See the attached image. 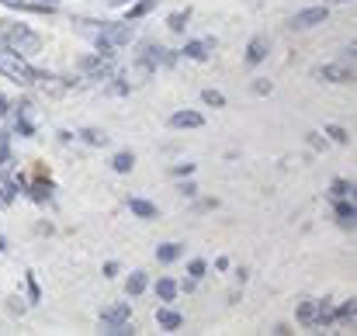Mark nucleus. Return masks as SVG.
<instances>
[{
	"label": "nucleus",
	"mask_w": 357,
	"mask_h": 336,
	"mask_svg": "<svg viewBox=\"0 0 357 336\" xmlns=\"http://www.w3.org/2000/svg\"><path fill=\"white\" fill-rule=\"evenodd\" d=\"M0 46L11 49V53H18V56H35V53H42V39H39L28 25H21V21H0Z\"/></svg>",
	"instance_id": "nucleus-1"
},
{
	"label": "nucleus",
	"mask_w": 357,
	"mask_h": 336,
	"mask_svg": "<svg viewBox=\"0 0 357 336\" xmlns=\"http://www.w3.org/2000/svg\"><path fill=\"white\" fill-rule=\"evenodd\" d=\"M0 73H8L15 84H39V70H32L18 53H11V49H0Z\"/></svg>",
	"instance_id": "nucleus-2"
},
{
	"label": "nucleus",
	"mask_w": 357,
	"mask_h": 336,
	"mask_svg": "<svg viewBox=\"0 0 357 336\" xmlns=\"http://www.w3.org/2000/svg\"><path fill=\"white\" fill-rule=\"evenodd\" d=\"M132 25L129 21H122V25H104L98 35H94V42H98V53L101 56H111V49H118V46H129L132 42Z\"/></svg>",
	"instance_id": "nucleus-3"
},
{
	"label": "nucleus",
	"mask_w": 357,
	"mask_h": 336,
	"mask_svg": "<svg viewBox=\"0 0 357 336\" xmlns=\"http://www.w3.org/2000/svg\"><path fill=\"white\" fill-rule=\"evenodd\" d=\"M132 319V308H129V301H118V305H108V308H101V322L111 329V326H122V322H129Z\"/></svg>",
	"instance_id": "nucleus-4"
},
{
	"label": "nucleus",
	"mask_w": 357,
	"mask_h": 336,
	"mask_svg": "<svg viewBox=\"0 0 357 336\" xmlns=\"http://www.w3.org/2000/svg\"><path fill=\"white\" fill-rule=\"evenodd\" d=\"M322 21H326V8H305V11L295 15L291 28H315V25H322Z\"/></svg>",
	"instance_id": "nucleus-5"
},
{
	"label": "nucleus",
	"mask_w": 357,
	"mask_h": 336,
	"mask_svg": "<svg viewBox=\"0 0 357 336\" xmlns=\"http://www.w3.org/2000/svg\"><path fill=\"white\" fill-rule=\"evenodd\" d=\"M201 125H205V118L198 111H177V115H170V129H201Z\"/></svg>",
	"instance_id": "nucleus-6"
},
{
	"label": "nucleus",
	"mask_w": 357,
	"mask_h": 336,
	"mask_svg": "<svg viewBox=\"0 0 357 336\" xmlns=\"http://www.w3.org/2000/svg\"><path fill=\"white\" fill-rule=\"evenodd\" d=\"M264 59H267V39H264V35H257V39L246 46V63H250V66H257V63H264Z\"/></svg>",
	"instance_id": "nucleus-7"
},
{
	"label": "nucleus",
	"mask_w": 357,
	"mask_h": 336,
	"mask_svg": "<svg viewBox=\"0 0 357 336\" xmlns=\"http://www.w3.org/2000/svg\"><path fill=\"white\" fill-rule=\"evenodd\" d=\"M80 70H84V73H91L94 80H108V77H111V66H108V63H101V59H91V56H87V59H80Z\"/></svg>",
	"instance_id": "nucleus-8"
},
{
	"label": "nucleus",
	"mask_w": 357,
	"mask_h": 336,
	"mask_svg": "<svg viewBox=\"0 0 357 336\" xmlns=\"http://www.w3.org/2000/svg\"><path fill=\"white\" fill-rule=\"evenodd\" d=\"M354 215H357V208H354V201H336V218H340V225L343 229H354Z\"/></svg>",
	"instance_id": "nucleus-9"
},
{
	"label": "nucleus",
	"mask_w": 357,
	"mask_h": 336,
	"mask_svg": "<svg viewBox=\"0 0 357 336\" xmlns=\"http://www.w3.org/2000/svg\"><path fill=\"white\" fill-rule=\"evenodd\" d=\"M177 291H181V288H177L174 277H160V281H156V298H160V301H174Z\"/></svg>",
	"instance_id": "nucleus-10"
},
{
	"label": "nucleus",
	"mask_w": 357,
	"mask_h": 336,
	"mask_svg": "<svg viewBox=\"0 0 357 336\" xmlns=\"http://www.w3.org/2000/svg\"><path fill=\"white\" fill-rule=\"evenodd\" d=\"M156 322H160L163 329H181V326H184V315L174 312V308H160V312H156Z\"/></svg>",
	"instance_id": "nucleus-11"
},
{
	"label": "nucleus",
	"mask_w": 357,
	"mask_h": 336,
	"mask_svg": "<svg viewBox=\"0 0 357 336\" xmlns=\"http://www.w3.org/2000/svg\"><path fill=\"white\" fill-rule=\"evenodd\" d=\"M319 77H322V80H333V84H347L354 73H350V70H343V66H322V70H319Z\"/></svg>",
	"instance_id": "nucleus-12"
},
{
	"label": "nucleus",
	"mask_w": 357,
	"mask_h": 336,
	"mask_svg": "<svg viewBox=\"0 0 357 336\" xmlns=\"http://www.w3.org/2000/svg\"><path fill=\"white\" fill-rule=\"evenodd\" d=\"M129 212L139 215V218H156V205H149V201H143V198H132V201H129Z\"/></svg>",
	"instance_id": "nucleus-13"
},
{
	"label": "nucleus",
	"mask_w": 357,
	"mask_h": 336,
	"mask_svg": "<svg viewBox=\"0 0 357 336\" xmlns=\"http://www.w3.org/2000/svg\"><path fill=\"white\" fill-rule=\"evenodd\" d=\"M181 253H184V246H181V243H163V246L156 250V260H160V263H174Z\"/></svg>",
	"instance_id": "nucleus-14"
},
{
	"label": "nucleus",
	"mask_w": 357,
	"mask_h": 336,
	"mask_svg": "<svg viewBox=\"0 0 357 336\" xmlns=\"http://www.w3.org/2000/svg\"><path fill=\"white\" fill-rule=\"evenodd\" d=\"M208 49H212V42H187V46H184V56L201 63V59H208Z\"/></svg>",
	"instance_id": "nucleus-15"
},
{
	"label": "nucleus",
	"mask_w": 357,
	"mask_h": 336,
	"mask_svg": "<svg viewBox=\"0 0 357 336\" xmlns=\"http://www.w3.org/2000/svg\"><path fill=\"white\" fill-rule=\"evenodd\" d=\"M315 305H319V301H302V305H298V322H302V326H315Z\"/></svg>",
	"instance_id": "nucleus-16"
},
{
	"label": "nucleus",
	"mask_w": 357,
	"mask_h": 336,
	"mask_svg": "<svg viewBox=\"0 0 357 336\" xmlns=\"http://www.w3.org/2000/svg\"><path fill=\"white\" fill-rule=\"evenodd\" d=\"M111 167H115L118 174H129V170L136 167V156H132V153H115V160H111Z\"/></svg>",
	"instance_id": "nucleus-17"
},
{
	"label": "nucleus",
	"mask_w": 357,
	"mask_h": 336,
	"mask_svg": "<svg viewBox=\"0 0 357 336\" xmlns=\"http://www.w3.org/2000/svg\"><path fill=\"white\" fill-rule=\"evenodd\" d=\"M28 194L42 205V201H49V198H53V187H49V184H42V180H35V184H28Z\"/></svg>",
	"instance_id": "nucleus-18"
},
{
	"label": "nucleus",
	"mask_w": 357,
	"mask_h": 336,
	"mask_svg": "<svg viewBox=\"0 0 357 336\" xmlns=\"http://www.w3.org/2000/svg\"><path fill=\"white\" fill-rule=\"evenodd\" d=\"M146 284H149V277H146L143 270L129 274V295H143V291H146Z\"/></svg>",
	"instance_id": "nucleus-19"
},
{
	"label": "nucleus",
	"mask_w": 357,
	"mask_h": 336,
	"mask_svg": "<svg viewBox=\"0 0 357 336\" xmlns=\"http://www.w3.org/2000/svg\"><path fill=\"white\" fill-rule=\"evenodd\" d=\"M187 18H191V11H174V15L167 18L170 32H184V28H187Z\"/></svg>",
	"instance_id": "nucleus-20"
},
{
	"label": "nucleus",
	"mask_w": 357,
	"mask_h": 336,
	"mask_svg": "<svg viewBox=\"0 0 357 336\" xmlns=\"http://www.w3.org/2000/svg\"><path fill=\"white\" fill-rule=\"evenodd\" d=\"M156 4H160V0H139V4L129 11V18H132V21H136V18H146V15H149Z\"/></svg>",
	"instance_id": "nucleus-21"
},
{
	"label": "nucleus",
	"mask_w": 357,
	"mask_h": 336,
	"mask_svg": "<svg viewBox=\"0 0 357 336\" xmlns=\"http://www.w3.org/2000/svg\"><path fill=\"white\" fill-rule=\"evenodd\" d=\"M84 139H87L91 146H108V136H104L101 129H84Z\"/></svg>",
	"instance_id": "nucleus-22"
},
{
	"label": "nucleus",
	"mask_w": 357,
	"mask_h": 336,
	"mask_svg": "<svg viewBox=\"0 0 357 336\" xmlns=\"http://www.w3.org/2000/svg\"><path fill=\"white\" fill-rule=\"evenodd\" d=\"M333 319H336V322H354V301H347V305H340V308L333 312Z\"/></svg>",
	"instance_id": "nucleus-23"
},
{
	"label": "nucleus",
	"mask_w": 357,
	"mask_h": 336,
	"mask_svg": "<svg viewBox=\"0 0 357 336\" xmlns=\"http://www.w3.org/2000/svg\"><path fill=\"white\" fill-rule=\"evenodd\" d=\"M201 101H205V104H212V108H222V104H226V97H222L219 91H205V94H201Z\"/></svg>",
	"instance_id": "nucleus-24"
},
{
	"label": "nucleus",
	"mask_w": 357,
	"mask_h": 336,
	"mask_svg": "<svg viewBox=\"0 0 357 336\" xmlns=\"http://www.w3.org/2000/svg\"><path fill=\"white\" fill-rule=\"evenodd\" d=\"M354 191V184H347V180H333V198H347Z\"/></svg>",
	"instance_id": "nucleus-25"
},
{
	"label": "nucleus",
	"mask_w": 357,
	"mask_h": 336,
	"mask_svg": "<svg viewBox=\"0 0 357 336\" xmlns=\"http://www.w3.org/2000/svg\"><path fill=\"white\" fill-rule=\"evenodd\" d=\"M326 136H329L333 142H347V139H350V136H347V132H343L340 125H329V129H326Z\"/></svg>",
	"instance_id": "nucleus-26"
},
{
	"label": "nucleus",
	"mask_w": 357,
	"mask_h": 336,
	"mask_svg": "<svg viewBox=\"0 0 357 336\" xmlns=\"http://www.w3.org/2000/svg\"><path fill=\"white\" fill-rule=\"evenodd\" d=\"M205 267H208V263H205V260H191V263H187V274H191V277H194V281H198V277H201V274H205Z\"/></svg>",
	"instance_id": "nucleus-27"
},
{
	"label": "nucleus",
	"mask_w": 357,
	"mask_h": 336,
	"mask_svg": "<svg viewBox=\"0 0 357 336\" xmlns=\"http://www.w3.org/2000/svg\"><path fill=\"white\" fill-rule=\"evenodd\" d=\"M11 201H15V194H11V187H8V184H0V208H8Z\"/></svg>",
	"instance_id": "nucleus-28"
},
{
	"label": "nucleus",
	"mask_w": 357,
	"mask_h": 336,
	"mask_svg": "<svg viewBox=\"0 0 357 336\" xmlns=\"http://www.w3.org/2000/svg\"><path fill=\"white\" fill-rule=\"evenodd\" d=\"M28 291H32V301L42 298V291H39V284H35V274H28Z\"/></svg>",
	"instance_id": "nucleus-29"
},
{
	"label": "nucleus",
	"mask_w": 357,
	"mask_h": 336,
	"mask_svg": "<svg viewBox=\"0 0 357 336\" xmlns=\"http://www.w3.org/2000/svg\"><path fill=\"white\" fill-rule=\"evenodd\" d=\"M253 94H260V97L271 94V84H267V80H257V84H253Z\"/></svg>",
	"instance_id": "nucleus-30"
},
{
	"label": "nucleus",
	"mask_w": 357,
	"mask_h": 336,
	"mask_svg": "<svg viewBox=\"0 0 357 336\" xmlns=\"http://www.w3.org/2000/svg\"><path fill=\"white\" fill-rule=\"evenodd\" d=\"M8 308H11L15 315H21V312H25V301H21V298H11V305H8Z\"/></svg>",
	"instance_id": "nucleus-31"
},
{
	"label": "nucleus",
	"mask_w": 357,
	"mask_h": 336,
	"mask_svg": "<svg viewBox=\"0 0 357 336\" xmlns=\"http://www.w3.org/2000/svg\"><path fill=\"white\" fill-rule=\"evenodd\" d=\"M115 274H118V263L108 260V263H104V277H115Z\"/></svg>",
	"instance_id": "nucleus-32"
},
{
	"label": "nucleus",
	"mask_w": 357,
	"mask_h": 336,
	"mask_svg": "<svg viewBox=\"0 0 357 336\" xmlns=\"http://www.w3.org/2000/svg\"><path fill=\"white\" fill-rule=\"evenodd\" d=\"M191 170H194V163H181V167H174L177 177H181V174H191Z\"/></svg>",
	"instance_id": "nucleus-33"
},
{
	"label": "nucleus",
	"mask_w": 357,
	"mask_h": 336,
	"mask_svg": "<svg viewBox=\"0 0 357 336\" xmlns=\"http://www.w3.org/2000/svg\"><path fill=\"white\" fill-rule=\"evenodd\" d=\"M15 129H18V132H21V136H32V125H28V122H18V125H15Z\"/></svg>",
	"instance_id": "nucleus-34"
},
{
	"label": "nucleus",
	"mask_w": 357,
	"mask_h": 336,
	"mask_svg": "<svg viewBox=\"0 0 357 336\" xmlns=\"http://www.w3.org/2000/svg\"><path fill=\"white\" fill-rule=\"evenodd\" d=\"M215 270H229V256H219V260H215Z\"/></svg>",
	"instance_id": "nucleus-35"
},
{
	"label": "nucleus",
	"mask_w": 357,
	"mask_h": 336,
	"mask_svg": "<svg viewBox=\"0 0 357 336\" xmlns=\"http://www.w3.org/2000/svg\"><path fill=\"white\" fill-rule=\"evenodd\" d=\"M8 108H11V104H8V97H4V94H0V118H4V115H8Z\"/></svg>",
	"instance_id": "nucleus-36"
},
{
	"label": "nucleus",
	"mask_w": 357,
	"mask_h": 336,
	"mask_svg": "<svg viewBox=\"0 0 357 336\" xmlns=\"http://www.w3.org/2000/svg\"><path fill=\"white\" fill-rule=\"evenodd\" d=\"M108 4H111V8H122V4H129V0H108Z\"/></svg>",
	"instance_id": "nucleus-37"
},
{
	"label": "nucleus",
	"mask_w": 357,
	"mask_h": 336,
	"mask_svg": "<svg viewBox=\"0 0 357 336\" xmlns=\"http://www.w3.org/2000/svg\"><path fill=\"white\" fill-rule=\"evenodd\" d=\"M4 250H8V239H4V236H0V253H4Z\"/></svg>",
	"instance_id": "nucleus-38"
},
{
	"label": "nucleus",
	"mask_w": 357,
	"mask_h": 336,
	"mask_svg": "<svg viewBox=\"0 0 357 336\" xmlns=\"http://www.w3.org/2000/svg\"><path fill=\"white\" fill-rule=\"evenodd\" d=\"M42 4H49V8H53V4H56V0H42Z\"/></svg>",
	"instance_id": "nucleus-39"
}]
</instances>
